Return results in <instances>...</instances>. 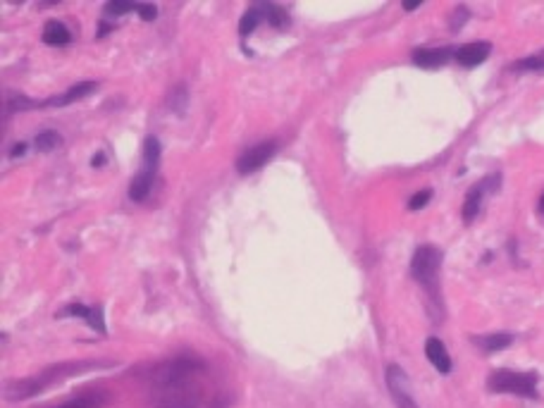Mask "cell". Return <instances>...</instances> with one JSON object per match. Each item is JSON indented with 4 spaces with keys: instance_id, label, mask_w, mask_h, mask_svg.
Returning <instances> with one entry per match:
<instances>
[{
    "instance_id": "cell-8",
    "label": "cell",
    "mask_w": 544,
    "mask_h": 408,
    "mask_svg": "<svg viewBox=\"0 0 544 408\" xmlns=\"http://www.w3.org/2000/svg\"><path fill=\"white\" fill-rule=\"evenodd\" d=\"M451 57H456V51L454 48H446V46L444 48H418V51H413V62L423 69H437L441 64L449 62Z\"/></svg>"
},
{
    "instance_id": "cell-7",
    "label": "cell",
    "mask_w": 544,
    "mask_h": 408,
    "mask_svg": "<svg viewBox=\"0 0 544 408\" xmlns=\"http://www.w3.org/2000/svg\"><path fill=\"white\" fill-rule=\"evenodd\" d=\"M274 150H277V143L274 141H263V143H256V146L246 148L244 153L239 155V160H236V170H239L241 175H251V172L261 170L274 155Z\"/></svg>"
},
{
    "instance_id": "cell-17",
    "label": "cell",
    "mask_w": 544,
    "mask_h": 408,
    "mask_svg": "<svg viewBox=\"0 0 544 408\" xmlns=\"http://www.w3.org/2000/svg\"><path fill=\"white\" fill-rule=\"evenodd\" d=\"M263 10V17L270 21L272 26H277V29H284V26H289V15L284 12L279 5H272V3H263L261 5Z\"/></svg>"
},
{
    "instance_id": "cell-6",
    "label": "cell",
    "mask_w": 544,
    "mask_h": 408,
    "mask_svg": "<svg viewBox=\"0 0 544 408\" xmlns=\"http://www.w3.org/2000/svg\"><path fill=\"white\" fill-rule=\"evenodd\" d=\"M499 181H502V177H499V175H489L487 179H482L480 184H475L471 191H468L466 203H463V222L471 224L473 220L477 218V213H480V208H482L484 193L497 191L499 189Z\"/></svg>"
},
{
    "instance_id": "cell-5",
    "label": "cell",
    "mask_w": 544,
    "mask_h": 408,
    "mask_svg": "<svg viewBox=\"0 0 544 408\" xmlns=\"http://www.w3.org/2000/svg\"><path fill=\"white\" fill-rule=\"evenodd\" d=\"M387 387H389V394L394 399L396 408H420L411 391V380L403 373V368H398L394 363L387 368Z\"/></svg>"
},
{
    "instance_id": "cell-13",
    "label": "cell",
    "mask_w": 544,
    "mask_h": 408,
    "mask_svg": "<svg viewBox=\"0 0 544 408\" xmlns=\"http://www.w3.org/2000/svg\"><path fill=\"white\" fill-rule=\"evenodd\" d=\"M62 315H79V318H84L91 327H96V330H98V332H105L103 308H100V305H82V303H72V305H67V310H62Z\"/></svg>"
},
{
    "instance_id": "cell-12",
    "label": "cell",
    "mask_w": 544,
    "mask_h": 408,
    "mask_svg": "<svg viewBox=\"0 0 544 408\" xmlns=\"http://www.w3.org/2000/svg\"><path fill=\"white\" fill-rule=\"evenodd\" d=\"M94 91H96L94 82H79V84H74L69 91H64L62 96H53V98H48L46 103H41V105H46V107H62V105L74 103V100H82L84 96L94 94Z\"/></svg>"
},
{
    "instance_id": "cell-24",
    "label": "cell",
    "mask_w": 544,
    "mask_h": 408,
    "mask_svg": "<svg viewBox=\"0 0 544 408\" xmlns=\"http://www.w3.org/2000/svg\"><path fill=\"white\" fill-rule=\"evenodd\" d=\"M137 12L141 15V19L150 21V19H155V15H158V8H155V5H139Z\"/></svg>"
},
{
    "instance_id": "cell-10",
    "label": "cell",
    "mask_w": 544,
    "mask_h": 408,
    "mask_svg": "<svg viewBox=\"0 0 544 408\" xmlns=\"http://www.w3.org/2000/svg\"><path fill=\"white\" fill-rule=\"evenodd\" d=\"M492 53V46L487 41H475V43H466L456 51V62L463 64V67H477L489 57Z\"/></svg>"
},
{
    "instance_id": "cell-20",
    "label": "cell",
    "mask_w": 544,
    "mask_h": 408,
    "mask_svg": "<svg viewBox=\"0 0 544 408\" xmlns=\"http://www.w3.org/2000/svg\"><path fill=\"white\" fill-rule=\"evenodd\" d=\"M261 19H265V17H263V10H261V5H258V8H251L249 12H246L244 17H241V24H239V34H241V36H249L251 31L258 26V21H261Z\"/></svg>"
},
{
    "instance_id": "cell-14",
    "label": "cell",
    "mask_w": 544,
    "mask_h": 408,
    "mask_svg": "<svg viewBox=\"0 0 544 408\" xmlns=\"http://www.w3.org/2000/svg\"><path fill=\"white\" fill-rule=\"evenodd\" d=\"M107 404L105 391H89V394H79L74 399H67L62 404H55L51 408H100Z\"/></svg>"
},
{
    "instance_id": "cell-27",
    "label": "cell",
    "mask_w": 544,
    "mask_h": 408,
    "mask_svg": "<svg viewBox=\"0 0 544 408\" xmlns=\"http://www.w3.org/2000/svg\"><path fill=\"white\" fill-rule=\"evenodd\" d=\"M416 8H420V0H406V3H403V10H406V12H411V10H416Z\"/></svg>"
},
{
    "instance_id": "cell-23",
    "label": "cell",
    "mask_w": 544,
    "mask_h": 408,
    "mask_svg": "<svg viewBox=\"0 0 544 408\" xmlns=\"http://www.w3.org/2000/svg\"><path fill=\"white\" fill-rule=\"evenodd\" d=\"M186 100H188V98H186L184 86H179V89H177L175 94H172V98H170V107H172V110H175V112H179V115H182V112H184V103H186Z\"/></svg>"
},
{
    "instance_id": "cell-2",
    "label": "cell",
    "mask_w": 544,
    "mask_h": 408,
    "mask_svg": "<svg viewBox=\"0 0 544 408\" xmlns=\"http://www.w3.org/2000/svg\"><path fill=\"white\" fill-rule=\"evenodd\" d=\"M91 363H62V365H51L48 370H43V373L34 375V378H26V380H19V382H12L5 387V396L12 401H21V399H31L34 394H39V391L46 389L48 384H55L58 380L67 378V375H77L82 373V370H89Z\"/></svg>"
},
{
    "instance_id": "cell-22",
    "label": "cell",
    "mask_w": 544,
    "mask_h": 408,
    "mask_svg": "<svg viewBox=\"0 0 544 408\" xmlns=\"http://www.w3.org/2000/svg\"><path fill=\"white\" fill-rule=\"evenodd\" d=\"M430 198H432V191H430V189L418 191L416 196H413L411 201H408V208H411V211H423V208L430 203Z\"/></svg>"
},
{
    "instance_id": "cell-1",
    "label": "cell",
    "mask_w": 544,
    "mask_h": 408,
    "mask_svg": "<svg viewBox=\"0 0 544 408\" xmlns=\"http://www.w3.org/2000/svg\"><path fill=\"white\" fill-rule=\"evenodd\" d=\"M153 406L155 408H198L201 406V387L196 375L165 380L153 384Z\"/></svg>"
},
{
    "instance_id": "cell-18",
    "label": "cell",
    "mask_w": 544,
    "mask_h": 408,
    "mask_svg": "<svg viewBox=\"0 0 544 408\" xmlns=\"http://www.w3.org/2000/svg\"><path fill=\"white\" fill-rule=\"evenodd\" d=\"M62 143V136L55 132V129H46V132H41L39 136H36L34 146L39 153H51V150H55L58 146Z\"/></svg>"
},
{
    "instance_id": "cell-15",
    "label": "cell",
    "mask_w": 544,
    "mask_h": 408,
    "mask_svg": "<svg viewBox=\"0 0 544 408\" xmlns=\"http://www.w3.org/2000/svg\"><path fill=\"white\" fill-rule=\"evenodd\" d=\"M43 41H46L48 46H67V43L72 41V34H69V29L62 24V21L51 19L46 26H43Z\"/></svg>"
},
{
    "instance_id": "cell-21",
    "label": "cell",
    "mask_w": 544,
    "mask_h": 408,
    "mask_svg": "<svg viewBox=\"0 0 544 408\" xmlns=\"http://www.w3.org/2000/svg\"><path fill=\"white\" fill-rule=\"evenodd\" d=\"M139 3H129V0H112V3L105 5V12L112 15V17H120V15L127 12H137Z\"/></svg>"
},
{
    "instance_id": "cell-29",
    "label": "cell",
    "mask_w": 544,
    "mask_h": 408,
    "mask_svg": "<svg viewBox=\"0 0 544 408\" xmlns=\"http://www.w3.org/2000/svg\"><path fill=\"white\" fill-rule=\"evenodd\" d=\"M540 211H542V215H544V196H542V201H540Z\"/></svg>"
},
{
    "instance_id": "cell-11",
    "label": "cell",
    "mask_w": 544,
    "mask_h": 408,
    "mask_svg": "<svg viewBox=\"0 0 544 408\" xmlns=\"http://www.w3.org/2000/svg\"><path fill=\"white\" fill-rule=\"evenodd\" d=\"M425 356H428V361L432 363L441 375L451 373V358H449V351H446V346L437 339V337H430V339L425 342Z\"/></svg>"
},
{
    "instance_id": "cell-19",
    "label": "cell",
    "mask_w": 544,
    "mask_h": 408,
    "mask_svg": "<svg viewBox=\"0 0 544 408\" xmlns=\"http://www.w3.org/2000/svg\"><path fill=\"white\" fill-rule=\"evenodd\" d=\"M511 69H514V72H544V53L523 57V60L511 64Z\"/></svg>"
},
{
    "instance_id": "cell-3",
    "label": "cell",
    "mask_w": 544,
    "mask_h": 408,
    "mask_svg": "<svg viewBox=\"0 0 544 408\" xmlns=\"http://www.w3.org/2000/svg\"><path fill=\"white\" fill-rule=\"evenodd\" d=\"M439 267L441 251L437 246H418L411 258V275L418 284H423L428 292H437L439 287Z\"/></svg>"
},
{
    "instance_id": "cell-25",
    "label": "cell",
    "mask_w": 544,
    "mask_h": 408,
    "mask_svg": "<svg viewBox=\"0 0 544 408\" xmlns=\"http://www.w3.org/2000/svg\"><path fill=\"white\" fill-rule=\"evenodd\" d=\"M468 17H471V15H468V10L459 8V10H456V15H454V21H451V29H461V24H463L461 19H468Z\"/></svg>"
},
{
    "instance_id": "cell-26",
    "label": "cell",
    "mask_w": 544,
    "mask_h": 408,
    "mask_svg": "<svg viewBox=\"0 0 544 408\" xmlns=\"http://www.w3.org/2000/svg\"><path fill=\"white\" fill-rule=\"evenodd\" d=\"M24 150H26V143H15V146L10 148V155H12V158H19V155H24Z\"/></svg>"
},
{
    "instance_id": "cell-16",
    "label": "cell",
    "mask_w": 544,
    "mask_h": 408,
    "mask_svg": "<svg viewBox=\"0 0 544 408\" xmlns=\"http://www.w3.org/2000/svg\"><path fill=\"white\" fill-rule=\"evenodd\" d=\"M473 344L482 348V351L492 353V351H504L514 344V337L506 335V332H497V335H482V337H473Z\"/></svg>"
},
{
    "instance_id": "cell-9",
    "label": "cell",
    "mask_w": 544,
    "mask_h": 408,
    "mask_svg": "<svg viewBox=\"0 0 544 408\" xmlns=\"http://www.w3.org/2000/svg\"><path fill=\"white\" fill-rule=\"evenodd\" d=\"M155 172H158V165L143 160L141 170L137 172V177H134L132 184H129V198H132V201H143V198L148 196L150 186H153V179H155Z\"/></svg>"
},
{
    "instance_id": "cell-28",
    "label": "cell",
    "mask_w": 544,
    "mask_h": 408,
    "mask_svg": "<svg viewBox=\"0 0 544 408\" xmlns=\"http://www.w3.org/2000/svg\"><path fill=\"white\" fill-rule=\"evenodd\" d=\"M103 163H105V155H103V153H98V155H96V158H94V163H91V165H96V168H100V165H103Z\"/></svg>"
},
{
    "instance_id": "cell-4",
    "label": "cell",
    "mask_w": 544,
    "mask_h": 408,
    "mask_svg": "<svg viewBox=\"0 0 544 408\" xmlns=\"http://www.w3.org/2000/svg\"><path fill=\"white\" fill-rule=\"evenodd\" d=\"M487 387L492 391H506V394L537 399V375L535 373H514V370H497L489 375Z\"/></svg>"
}]
</instances>
